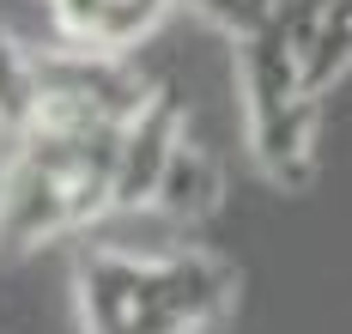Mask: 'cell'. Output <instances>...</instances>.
<instances>
[{
    "label": "cell",
    "mask_w": 352,
    "mask_h": 334,
    "mask_svg": "<svg viewBox=\"0 0 352 334\" xmlns=\"http://www.w3.org/2000/svg\"><path fill=\"white\" fill-rule=\"evenodd\" d=\"M237 298V267L212 249H98L73 274L85 334H207Z\"/></svg>",
    "instance_id": "6da1fadb"
},
{
    "label": "cell",
    "mask_w": 352,
    "mask_h": 334,
    "mask_svg": "<svg viewBox=\"0 0 352 334\" xmlns=\"http://www.w3.org/2000/svg\"><path fill=\"white\" fill-rule=\"evenodd\" d=\"M116 140L122 122L12 140V158L0 164V249L25 256L116 213Z\"/></svg>",
    "instance_id": "7a4b0ae2"
},
{
    "label": "cell",
    "mask_w": 352,
    "mask_h": 334,
    "mask_svg": "<svg viewBox=\"0 0 352 334\" xmlns=\"http://www.w3.org/2000/svg\"><path fill=\"white\" fill-rule=\"evenodd\" d=\"M237 91H243V134L261 177L280 188H304L322 146V98L304 85L280 12L237 43Z\"/></svg>",
    "instance_id": "3957f363"
},
{
    "label": "cell",
    "mask_w": 352,
    "mask_h": 334,
    "mask_svg": "<svg viewBox=\"0 0 352 334\" xmlns=\"http://www.w3.org/2000/svg\"><path fill=\"white\" fill-rule=\"evenodd\" d=\"M188 134V104L170 85H146V98L128 110L122 140H116V213H140L158 194V177L170 164V152Z\"/></svg>",
    "instance_id": "277c9868"
},
{
    "label": "cell",
    "mask_w": 352,
    "mask_h": 334,
    "mask_svg": "<svg viewBox=\"0 0 352 334\" xmlns=\"http://www.w3.org/2000/svg\"><path fill=\"white\" fill-rule=\"evenodd\" d=\"M280 25L298 49L304 85L328 98L352 74V0H280Z\"/></svg>",
    "instance_id": "5b68a950"
},
{
    "label": "cell",
    "mask_w": 352,
    "mask_h": 334,
    "mask_svg": "<svg viewBox=\"0 0 352 334\" xmlns=\"http://www.w3.org/2000/svg\"><path fill=\"white\" fill-rule=\"evenodd\" d=\"M176 0H49V19L67 43H85V49H134L140 37H152L164 25Z\"/></svg>",
    "instance_id": "8992f818"
},
{
    "label": "cell",
    "mask_w": 352,
    "mask_h": 334,
    "mask_svg": "<svg viewBox=\"0 0 352 334\" xmlns=\"http://www.w3.org/2000/svg\"><path fill=\"white\" fill-rule=\"evenodd\" d=\"M219 207H225L219 158H212L207 140L188 128V134H182V146L170 152V164H164V177H158L152 213H164V219H176V225H207Z\"/></svg>",
    "instance_id": "52a82bcc"
},
{
    "label": "cell",
    "mask_w": 352,
    "mask_h": 334,
    "mask_svg": "<svg viewBox=\"0 0 352 334\" xmlns=\"http://www.w3.org/2000/svg\"><path fill=\"white\" fill-rule=\"evenodd\" d=\"M36 110H43V43L0 31V134L6 140L36 134Z\"/></svg>",
    "instance_id": "ba28073f"
},
{
    "label": "cell",
    "mask_w": 352,
    "mask_h": 334,
    "mask_svg": "<svg viewBox=\"0 0 352 334\" xmlns=\"http://www.w3.org/2000/svg\"><path fill=\"white\" fill-rule=\"evenodd\" d=\"M201 25H212V31H225L231 43H243V37H255L274 12H280V0H182Z\"/></svg>",
    "instance_id": "9c48e42d"
}]
</instances>
